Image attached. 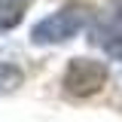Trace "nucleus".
I'll return each mask as SVG.
<instances>
[{
  "mask_svg": "<svg viewBox=\"0 0 122 122\" xmlns=\"http://www.w3.org/2000/svg\"><path fill=\"white\" fill-rule=\"evenodd\" d=\"M92 43L101 46L107 55L122 58V9L113 6V12L107 18H101V25L92 30Z\"/></svg>",
  "mask_w": 122,
  "mask_h": 122,
  "instance_id": "obj_3",
  "label": "nucleus"
},
{
  "mask_svg": "<svg viewBox=\"0 0 122 122\" xmlns=\"http://www.w3.org/2000/svg\"><path fill=\"white\" fill-rule=\"evenodd\" d=\"M89 18H92V9H89V6L70 3V6H64V9H58V12H52L49 18L37 21V25L30 28V43H34V46L64 43V40L76 37L79 30L86 28Z\"/></svg>",
  "mask_w": 122,
  "mask_h": 122,
  "instance_id": "obj_1",
  "label": "nucleus"
},
{
  "mask_svg": "<svg viewBox=\"0 0 122 122\" xmlns=\"http://www.w3.org/2000/svg\"><path fill=\"white\" fill-rule=\"evenodd\" d=\"M21 82H25L21 67H15V64H0V95H9V92H15Z\"/></svg>",
  "mask_w": 122,
  "mask_h": 122,
  "instance_id": "obj_5",
  "label": "nucleus"
},
{
  "mask_svg": "<svg viewBox=\"0 0 122 122\" xmlns=\"http://www.w3.org/2000/svg\"><path fill=\"white\" fill-rule=\"evenodd\" d=\"M28 6H30V0H0V34L3 30H12L25 18V9Z\"/></svg>",
  "mask_w": 122,
  "mask_h": 122,
  "instance_id": "obj_4",
  "label": "nucleus"
},
{
  "mask_svg": "<svg viewBox=\"0 0 122 122\" xmlns=\"http://www.w3.org/2000/svg\"><path fill=\"white\" fill-rule=\"evenodd\" d=\"M113 6H116V9H122V0H113Z\"/></svg>",
  "mask_w": 122,
  "mask_h": 122,
  "instance_id": "obj_6",
  "label": "nucleus"
},
{
  "mask_svg": "<svg viewBox=\"0 0 122 122\" xmlns=\"http://www.w3.org/2000/svg\"><path fill=\"white\" fill-rule=\"evenodd\" d=\"M107 82V67L101 61H92V58H73L64 70V79L61 86L67 95L73 98H89V95H98Z\"/></svg>",
  "mask_w": 122,
  "mask_h": 122,
  "instance_id": "obj_2",
  "label": "nucleus"
}]
</instances>
